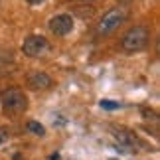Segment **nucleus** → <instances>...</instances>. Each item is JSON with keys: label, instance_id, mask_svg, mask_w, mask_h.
<instances>
[{"label": "nucleus", "instance_id": "f257e3e1", "mask_svg": "<svg viewBox=\"0 0 160 160\" xmlns=\"http://www.w3.org/2000/svg\"><path fill=\"white\" fill-rule=\"evenodd\" d=\"M0 105L6 115H22L28 109V97L22 89L10 87L0 93Z\"/></svg>", "mask_w": 160, "mask_h": 160}, {"label": "nucleus", "instance_id": "f03ea898", "mask_svg": "<svg viewBox=\"0 0 160 160\" xmlns=\"http://www.w3.org/2000/svg\"><path fill=\"white\" fill-rule=\"evenodd\" d=\"M128 16H131V12H128V8H125V6L111 8L109 12H105V14H103V18L99 20V24H97V34H99V36L111 34L113 30L119 28L122 22H127Z\"/></svg>", "mask_w": 160, "mask_h": 160}, {"label": "nucleus", "instance_id": "7ed1b4c3", "mask_svg": "<svg viewBox=\"0 0 160 160\" xmlns=\"http://www.w3.org/2000/svg\"><path fill=\"white\" fill-rule=\"evenodd\" d=\"M148 38H150L148 28H144V26H132L125 36H122L121 48H122L127 53L140 52V50H144V48H146V44H148Z\"/></svg>", "mask_w": 160, "mask_h": 160}, {"label": "nucleus", "instance_id": "20e7f679", "mask_svg": "<svg viewBox=\"0 0 160 160\" xmlns=\"http://www.w3.org/2000/svg\"><path fill=\"white\" fill-rule=\"evenodd\" d=\"M52 46L44 36H38V34H32L24 40L22 44V53L28 55V58H42V55L50 53Z\"/></svg>", "mask_w": 160, "mask_h": 160}, {"label": "nucleus", "instance_id": "39448f33", "mask_svg": "<svg viewBox=\"0 0 160 160\" xmlns=\"http://www.w3.org/2000/svg\"><path fill=\"white\" fill-rule=\"evenodd\" d=\"M48 28H50V32L53 36L63 38V36H67L73 30V18L69 14H58L48 22Z\"/></svg>", "mask_w": 160, "mask_h": 160}, {"label": "nucleus", "instance_id": "423d86ee", "mask_svg": "<svg viewBox=\"0 0 160 160\" xmlns=\"http://www.w3.org/2000/svg\"><path fill=\"white\" fill-rule=\"evenodd\" d=\"M113 134H115V138L119 140V144L125 146V150H137L138 146H144V144H142V140H140L134 132H131V131H125V128H117Z\"/></svg>", "mask_w": 160, "mask_h": 160}, {"label": "nucleus", "instance_id": "0eeeda50", "mask_svg": "<svg viewBox=\"0 0 160 160\" xmlns=\"http://www.w3.org/2000/svg\"><path fill=\"white\" fill-rule=\"evenodd\" d=\"M26 83H28V87L30 89H50L53 81H52V77L48 75V73L44 71H36V73H30L28 79H26Z\"/></svg>", "mask_w": 160, "mask_h": 160}, {"label": "nucleus", "instance_id": "6e6552de", "mask_svg": "<svg viewBox=\"0 0 160 160\" xmlns=\"http://www.w3.org/2000/svg\"><path fill=\"white\" fill-rule=\"evenodd\" d=\"M12 67H14V61H12L10 52H0V77H4L10 71H14Z\"/></svg>", "mask_w": 160, "mask_h": 160}, {"label": "nucleus", "instance_id": "1a4fd4ad", "mask_svg": "<svg viewBox=\"0 0 160 160\" xmlns=\"http://www.w3.org/2000/svg\"><path fill=\"white\" fill-rule=\"evenodd\" d=\"M26 127H28V131H30V132L38 134V137H44V134H46V128L42 127L40 122H36V121H30V122H28Z\"/></svg>", "mask_w": 160, "mask_h": 160}, {"label": "nucleus", "instance_id": "9d476101", "mask_svg": "<svg viewBox=\"0 0 160 160\" xmlns=\"http://www.w3.org/2000/svg\"><path fill=\"white\" fill-rule=\"evenodd\" d=\"M101 107H103V109H109V111H113V109H119L121 105H119V103H113V101L105 99V101H101Z\"/></svg>", "mask_w": 160, "mask_h": 160}, {"label": "nucleus", "instance_id": "9b49d317", "mask_svg": "<svg viewBox=\"0 0 160 160\" xmlns=\"http://www.w3.org/2000/svg\"><path fill=\"white\" fill-rule=\"evenodd\" d=\"M6 138H8V131L0 127V144H4V142H6Z\"/></svg>", "mask_w": 160, "mask_h": 160}, {"label": "nucleus", "instance_id": "f8f14e48", "mask_svg": "<svg viewBox=\"0 0 160 160\" xmlns=\"http://www.w3.org/2000/svg\"><path fill=\"white\" fill-rule=\"evenodd\" d=\"M28 4H32V6H38V4H42V2H46V0H26Z\"/></svg>", "mask_w": 160, "mask_h": 160}, {"label": "nucleus", "instance_id": "ddd939ff", "mask_svg": "<svg viewBox=\"0 0 160 160\" xmlns=\"http://www.w3.org/2000/svg\"><path fill=\"white\" fill-rule=\"evenodd\" d=\"M131 2H132V0H119V4L125 6V8H128V4H131Z\"/></svg>", "mask_w": 160, "mask_h": 160}, {"label": "nucleus", "instance_id": "4468645a", "mask_svg": "<svg viewBox=\"0 0 160 160\" xmlns=\"http://www.w3.org/2000/svg\"><path fill=\"white\" fill-rule=\"evenodd\" d=\"M50 160H59V154L55 152V154H52V158H50Z\"/></svg>", "mask_w": 160, "mask_h": 160}, {"label": "nucleus", "instance_id": "2eb2a0df", "mask_svg": "<svg viewBox=\"0 0 160 160\" xmlns=\"http://www.w3.org/2000/svg\"><path fill=\"white\" fill-rule=\"evenodd\" d=\"M111 160H117V158H111Z\"/></svg>", "mask_w": 160, "mask_h": 160}]
</instances>
